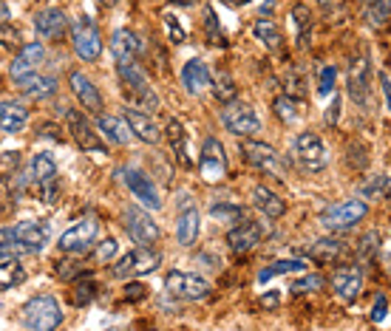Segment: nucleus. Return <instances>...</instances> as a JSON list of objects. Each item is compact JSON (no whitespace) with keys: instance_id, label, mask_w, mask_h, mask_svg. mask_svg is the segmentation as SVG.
<instances>
[{"instance_id":"ddd939ff","label":"nucleus","mask_w":391,"mask_h":331,"mask_svg":"<svg viewBox=\"0 0 391 331\" xmlns=\"http://www.w3.org/2000/svg\"><path fill=\"white\" fill-rule=\"evenodd\" d=\"M66 128L71 133V139L82 147V150H91V153H102L105 150V142L100 139V131H94L91 119H88L82 111L77 108H66Z\"/></svg>"},{"instance_id":"72a5a7b5","label":"nucleus","mask_w":391,"mask_h":331,"mask_svg":"<svg viewBox=\"0 0 391 331\" xmlns=\"http://www.w3.org/2000/svg\"><path fill=\"white\" fill-rule=\"evenodd\" d=\"M253 37L261 40L269 51H284V32H281V28H278L273 20H269V17L255 20V26H253Z\"/></svg>"},{"instance_id":"338daca9","label":"nucleus","mask_w":391,"mask_h":331,"mask_svg":"<svg viewBox=\"0 0 391 331\" xmlns=\"http://www.w3.org/2000/svg\"><path fill=\"white\" fill-rule=\"evenodd\" d=\"M318 3H320V6H332V3H335V0H318Z\"/></svg>"},{"instance_id":"a19ab883","label":"nucleus","mask_w":391,"mask_h":331,"mask_svg":"<svg viewBox=\"0 0 391 331\" xmlns=\"http://www.w3.org/2000/svg\"><path fill=\"white\" fill-rule=\"evenodd\" d=\"M94 294H97V283L88 278V275H82V278H77L74 281V289H71V303L74 306H88L94 300Z\"/></svg>"},{"instance_id":"0e129e2a","label":"nucleus","mask_w":391,"mask_h":331,"mask_svg":"<svg viewBox=\"0 0 391 331\" xmlns=\"http://www.w3.org/2000/svg\"><path fill=\"white\" fill-rule=\"evenodd\" d=\"M100 3H102V6H116L119 0H100Z\"/></svg>"},{"instance_id":"a18cd8bd","label":"nucleus","mask_w":391,"mask_h":331,"mask_svg":"<svg viewBox=\"0 0 391 331\" xmlns=\"http://www.w3.org/2000/svg\"><path fill=\"white\" fill-rule=\"evenodd\" d=\"M335 82H338V68L335 66H323L320 74H318V94L320 97L335 94Z\"/></svg>"},{"instance_id":"49530a36","label":"nucleus","mask_w":391,"mask_h":331,"mask_svg":"<svg viewBox=\"0 0 391 331\" xmlns=\"http://www.w3.org/2000/svg\"><path fill=\"white\" fill-rule=\"evenodd\" d=\"M204 32H207V40H210V43H216V46L224 40L221 26H219V17H216V9H213V6H207V9H204Z\"/></svg>"},{"instance_id":"cd10ccee","label":"nucleus","mask_w":391,"mask_h":331,"mask_svg":"<svg viewBox=\"0 0 391 331\" xmlns=\"http://www.w3.org/2000/svg\"><path fill=\"white\" fill-rule=\"evenodd\" d=\"M17 88L26 94V97H32V100H48L57 94V77H40V74H28L23 79H17Z\"/></svg>"},{"instance_id":"bb28decb","label":"nucleus","mask_w":391,"mask_h":331,"mask_svg":"<svg viewBox=\"0 0 391 331\" xmlns=\"http://www.w3.org/2000/svg\"><path fill=\"white\" fill-rule=\"evenodd\" d=\"M28 122V108L17 100H3L0 102V131L3 133H20Z\"/></svg>"},{"instance_id":"2f4dec72","label":"nucleus","mask_w":391,"mask_h":331,"mask_svg":"<svg viewBox=\"0 0 391 331\" xmlns=\"http://www.w3.org/2000/svg\"><path fill=\"white\" fill-rule=\"evenodd\" d=\"M182 85L188 88V94H201L204 88L210 85V71L204 66V59H188L182 68Z\"/></svg>"},{"instance_id":"7c9ffc66","label":"nucleus","mask_w":391,"mask_h":331,"mask_svg":"<svg viewBox=\"0 0 391 331\" xmlns=\"http://www.w3.org/2000/svg\"><path fill=\"white\" fill-rule=\"evenodd\" d=\"M253 204L261 209L266 218H281L287 213V201L278 193H273L269 187H264V185H255L253 187Z\"/></svg>"},{"instance_id":"423d86ee","label":"nucleus","mask_w":391,"mask_h":331,"mask_svg":"<svg viewBox=\"0 0 391 331\" xmlns=\"http://www.w3.org/2000/svg\"><path fill=\"white\" fill-rule=\"evenodd\" d=\"M221 125H224L233 136L250 139V136H258V131H261V119H258V113H255L253 105L233 100V102H227V105L221 108Z\"/></svg>"},{"instance_id":"bf43d9fd","label":"nucleus","mask_w":391,"mask_h":331,"mask_svg":"<svg viewBox=\"0 0 391 331\" xmlns=\"http://www.w3.org/2000/svg\"><path fill=\"white\" fill-rule=\"evenodd\" d=\"M377 79H380L383 97H385V108H388V113H391V79H388V74H377Z\"/></svg>"},{"instance_id":"6e6552de","label":"nucleus","mask_w":391,"mask_h":331,"mask_svg":"<svg viewBox=\"0 0 391 331\" xmlns=\"http://www.w3.org/2000/svg\"><path fill=\"white\" fill-rule=\"evenodd\" d=\"M349 97L357 105L372 102V63H369V48L363 46L349 63Z\"/></svg>"},{"instance_id":"4c0bfd02","label":"nucleus","mask_w":391,"mask_h":331,"mask_svg":"<svg viewBox=\"0 0 391 331\" xmlns=\"http://www.w3.org/2000/svg\"><path fill=\"white\" fill-rule=\"evenodd\" d=\"M20 196V185H15V173L0 176V213H12Z\"/></svg>"},{"instance_id":"9b49d317","label":"nucleus","mask_w":391,"mask_h":331,"mask_svg":"<svg viewBox=\"0 0 391 331\" xmlns=\"http://www.w3.org/2000/svg\"><path fill=\"white\" fill-rule=\"evenodd\" d=\"M199 176L207 185H216L227 176V153L224 144L216 136H207L201 142V153H199Z\"/></svg>"},{"instance_id":"680f3d73","label":"nucleus","mask_w":391,"mask_h":331,"mask_svg":"<svg viewBox=\"0 0 391 331\" xmlns=\"http://www.w3.org/2000/svg\"><path fill=\"white\" fill-rule=\"evenodd\" d=\"M9 17H12V9L3 3V0H0V23H6Z\"/></svg>"},{"instance_id":"c03bdc74","label":"nucleus","mask_w":391,"mask_h":331,"mask_svg":"<svg viewBox=\"0 0 391 331\" xmlns=\"http://www.w3.org/2000/svg\"><path fill=\"white\" fill-rule=\"evenodd\" d=\"M210 216L216 221H242L244 218V207L242 204H213Z\"/></svg>"},{"instance_id":"3c124183","label":"nucleus","mask_w":391,"mask_h":331,"mask_svg":"<svg viewBox=\"0 0 391 331\" xmlns=\"http://www.w3.org/2000/svg\"><path fill=\"white\" fill-rule=\"evenodd\" d=\"M57 275L63 281H77V278H82V263L80 261H57Z\"/></svg>"},{"instance_id":"6ab92c4d","label":"nucleus","mask_w":391,"mask_h":331,"mask_svg":"<svg viewBox=\"0 0 391 331\" xmlns=\"http://www.w3.org/2000/svg\"><path fill=\"white\" fill-rule=\"evenodd\" d=\"M69 85H71V94L77 97V102L82 105L85 113H102V97L97 91V85L88 79L82 71H71L69 74Z\"/></svg>"},{"instance_id":"e2e57ef3","label":"nucleus","mask_w":391,"mask_h":331,"mask_svg":"<svg viewBox=\"0 0 391 331\" xmlns=\"http://www.w3.org/2000/svg\"><path fill=\"white\" fill-rule=\"evenodd\" d=\"M227 6H247V3H253V0H224Z\"/></svg>"},{"instance_id":"4be33fe9","label":"nucleus","mask_w":391,"mask_h":331,"mask_svg":"<svg viewBox=\"0 0 391 331\" xmlns=\"http://www.w3.org/2000/svg\"><path fill=\"white\" fill-rule=\"evenodd\" d=\"M307 255L318 263H332L335 266V263H343L349 258V247L340 238H320L312 247H307Z\"/></svg>"},{"instance_id":"052dcab7","label":"nucleus","mask_w":391,"mask_h":331,"mask_svg":"<svg viewBox=\"0 0 391 331\" xmlns=\"http://www.w3.org/2000/svg\"><path fill=\"white\" fill-rule=\"evenodd\" d=\"M278 300H281V297H278V292H273V294H266V297L261 300V303H264L266 309H273V306H278Z\"/></svg>"},{"instance_id":"37998d69","label":"nucleus","mask_w":391,"mask_h":331,"mask_svg":"<svg viewBox=\"0 0 391 331\" xmlns=\"http://www.w3.org/2000/svg\"><path fill=\"white\" fill-rule=\"evenodd\" d=\"M273 111H275V116L281 119V122L292 125L295 119H298V100H295V97H289V94H281V97H275Z\"/></svg>"},{"instance_id":"f257e3e1","label":"nucleus","mask_w":391,"mask_h":331,"mask_svg":"<svg viewBox=\"0 0 391 331\" xmlns=\"http://www.w3.org/2000/svg\"><path fill=\"white\" fill-rule=\"evenodd\" d=\"M20 317H23V325L32 328V331H54V328H60V323H63V309H60L57 297L37 294L23 306Z\"/></svg>"},{"instance_id":"c756f323","label":"nucleus","mask_w":391,"mask_h":331,"mask_svg":"<svg viewBox=\"0 0 391 331\" xmlns=\"http://www.w3.org/2000/svg\"><path fill=\"white\" fill-rule=\"evenodd\" d=\"M199 227H201V216L196 207H185L179 213V221H176V240L182 247H193L196 238H199Z\"/></svg>"},{"instance_id":"412c9836","label":"nucleus","mask_w":391,"mask_h":331,"mask_svg":"<svg viewBox=\"0 0 391 331\" xmlns=\"http://www.w3.org/2000/svg\"><path fill=\"white\" fill-rule=\"evenodd\" d=\"M43 59H46V48H43V43H28V46H23L20 48V54L15 57V63H12V77H15V82L17 79H23V77H28V74H37V68L43 66Z\"/></svg>"},{"instance_id":"f3484780","label":"nucleus","mask_w":391,"mask_h":331,"mask_svg":"<svg viewBox=\"0 0 391 331\" xmlns=\"http://www.w3.org/2000/svg\"><path fill=\"white\" fill-rule=\"evenodd\" d=\"M32 176L37 182V190L43 196L46 204L57 201V162L51 153H37L32 159Z\"/></svg>"},{"instance_id":"473e14b6","label":"nucleus","mask_w":391,"mask_h":331,"mask_svg":"<svg viewBox=\"0 0 391 331\" xmlns=\"http://www.w3.org/2000/svg\"><path fill=\"white\" fill-rule=\"evenodd\" d=\"M363 20L374 32L391 26V0H363Z\"/></svg>"},{"instance_id":"7ed1b4c3","label":"nucleus","mask_w":391,"mask_h":331,"mask_svg":"<svg viewBox=\"0 0 391 331\" xmlns=\"http://www.w3.org/2000/svg\"><path fill=\"white\" fill-rule=\"evenodd\" d=\"M366 216H369V204L363 198H346V201H338L332 207H326L323 216H320V224L329 232H346L354 224L363 221Z\"/></svg>"},{"instance_id":"b1692460","label":"nucleus","mask_w":391,"mask_h":331,"mask_svg":"<svg viewBox=\"0 0 391 331\" xmlns=\"http://www.w3.org/2000/svg\"><path fill=\"white\" fill-rule=\"evenodd\" d=\"M142 51L139 37L131 32V28H116L113 37H111V54L116 63H134Z\"/></svg>"},{"instance_id":"a878e982","label":"nucleus","mask_w":391,"mask_h":331,"mask_svg":"<svg viewBox=\"0 0 391 331\" xmlns=\"http://www.w3.org/2000/svg\"><path fill=\"white\" fill-rule=\"evenodd\" d=\"M66 12L63 9H43L35 15V28L43 40H60L66 32Z\"/></svg>"},{"instance_id":"4d7b16f0","label":"nucleus","mask_w":391,"mask_h":331,"mask_svg":"<svg viewBox=\"0 0 391 331\" xmlns=\"http://www.w3.org/2000/svg\"><path fill=\"white\" fill-rule=\"evenodd\" d=\"M147 297V286H142V283H136V281H131L128 278V283H125V300H145Z\"/></svg>"},{"instance_id":"58836bf2","label":"nucleus","mask_w":391,"mask_h":331,"mask_svg":"<svg viewBox=\"0 0 391 331\" xmlns=\"http://www.w3.org/2000/svg\"><path fill=\"white\" fill-rule=\"evenodd\" d=\"M388 187H391V178L385 173H377L372 176L369 182H363V187H360V196L369 198V201H380L388 196Z\"/></svg>"},{"instance_id":"dca6fc26","label":"nucleus","mask_w":391,"mask_h":331,"mask_svg":"<svg viewBox=\"0 0 391 331\" xmlns=\"http://www.w3.org/2000/svg\"><path fill=\"white\" fill-rule=\"evenodd\" d=\"M266 235V227L264 221H253V218H242L238 221V227H233L227 232V244L235 255H244V252H253L258 244H261V238Z\"/></svg>"},{"instance_id":"de8ad7c7","label":"nucleus","mask_w":391,"mask_h":331,"mask_svg":"<svg viewBox=\"0 0 391 331\" xmlns=\"http://www.w3.org/2000/svg\"><path fill=\"white\" fill-rule=\"evenodd\" d=\"M213 94H216V97H219L224 105H227V102H233V100H238V97H235L238 91H235V85H233V79H230L227 74H219V77H216Z\"/></svg>"},{"instance_id":"f8f14e48","label":"nucleus","mask_w":391,"mask_h":331,"mask_svg":"<svg viewBox=\"0 0 391 331\" xmlns=\"http://www.w3.org/2000/svg\"><path fill=\"white\" fill-rule=\"evenodd\" d=\"M122 224H125L128 235L136 240L139 247H154V244H159L162 229H159V224H156L154 218H150V213H145V209H139V207H125Z\"/></svg>"},{"instance_id":"2eb2a0df","label":"nucleus","mask_w":391,"mask_h":331,"mask_svg":"<svg viewBox=\"0 0 391 331\" xmlns=\"http://www.w3.org/2000/svg\"><path fill=\"white\" fill-rule=\"evenodd\" d=\"M119 176H122L125 187L134 193V198H139L142 207H147V209H162V196H159L154 178H150L147 173H142V170H136V167H122V170H119Z\"/></svg>"},{"instance_id":"20e7f679","label":"nucleus","mask_w":391,"mask_h":331,"mask_svg":"<svg viewBox=\"0 0 391 331\" xmlns=\"http://www.w3.org/2000/svg\"><path fill=\"white\" fill-rule=\"evenodd\" d=\"M71 46L74 54L82 59V63H97L102 54V37L100 28L94 26V20L88 15H80L71 20Z\"/></svg>"},{"instance_id":"39448f33","label":"nucleus","mask_w":391,"mask_h":331,"mask_svg":"<svg viewBox=\"0 0 391 331\" xmlns=\"http://www.w3.org/2000/svg\"><path fill=\"white\" fill-rule=\"evenodd\" d=\"M116 74H119V79H122V88L128 91V97H134L142 108H147V113L162 105L156 88L147 82V77L134 63H116Z\"/></svg>"},{"instance_id":"f704fd0d","label":"nucleus","mask_w":391,"mask_h":331,"mask_svg":"<svg viewBox=\"0 0 391 331\" xmlns=\"http://www.w3.org/2000/svg\"><path fill=\"white\" fill-rule=\"evenodd\" d=\"M26 281V269L17 258H6V261H0V292L3 289H15Z\"/></svg>"},{"instance_id":"f03ea898","label":"nucleus","mask_w":391,"mask_h":331,"mask_svg":"<svg viewBox=\"0 0 391 331\" xmlns=\"http://www.w3.org/2000/svg\"><path fill=\"white\" fill-rule=\"evenodd\" d=\"M242 156L244 162H250L253 167L275 176V178H287L289 176V159H284L273 144L266 142H253V139H244L242 142Z\"/></svg>"},{"instance_id":"a211bd4d","label":"nucleus","mask_w":391,"mask_h":331,"mask_svg":"<svg viewBox=\"0 0 391 331\" xmlns=\"http://www.w3.org/2000/svg\"><path fill=\"white\" fill-rule=\"evenodd\" d=\"M332 289L335 294L343 300V303H354L363 292V272H360V266H338L332 272Z\"/></svg>"},{"instance_id":"c85d7f7f","label":"nucleus","mask_w":391,"mask_h":331,"mask_svg":"<svg viewBox=\"0 0 391 331\" xmlns=\"http://www.w3.org/2000/svg\"><path fill=\"white\" fill-rule=\"evenodd\" d=\"M97 128H100V133H102L108 142H113V144H128L131 136H134L128 119H119V116L97 113Z\"/></svg>"},{"instance_id":"e433bc0d","label":"nucleus","mask_w":391,"mask_h":331,"mask_svg":"<svg viewBox=\"0 0 391 331\" xmlns=\"http://www.w3.org/2000/svg\"><path fill=\"white\" fill-rule=\"evenodd\" d=\"M304 269H307L304 261H275V263L264 266L261 272H258V283L273 281L275 275H295V272H304Z\"/></svg>"},{"instance_id":"aec40b11","label":"nucleus","mask_w":391,"mask_h":331,"mask_svg":"<svg viewBox=\"0 0 391 331\" xmlns=\"http://www.w3.org/2000/svg\"><path fill=\"white\" fill-rule=\"evenodd\" d=\"M15 235L20 240V247L26 252H40L46 244H48V238H51V227L46 221H20L15 227Z\"/></svg>"},{"instance_id":"5701e85b","label":"nucleus","mask_w":391,"mask_h":331,"mask_svg":"<svg viewBox=\"0 0 391 331\" xmlns=\"http://www.w3.org/2000/svg\"><path fill=\"white\" fill-rule=\"evenodd\" d=\"M125 119H128V125H131V131L139 142H145V144H159L162 142V131L150 113L136 111V108H125Z\"/></svg>"},{"instance_id":"5fc2aeb1","label":"nucleus","mask_w":391,"mask_h":331,"mask_svg":"<svg viewBox=\"0 0 391 331\" xmlns=\"http://www.w3.org/2000/svg\"><path fill=\"white\" fill-rule=\"evenodd\" d=\"M113 255H116V240H113V238H105L102 244L94 249V258H97L100 263H108Z\"/></svg>"},{"instance_id":"4468645a","label":"nucleus","mask_w":391,"mask_h":331,"mask_svg":"<svg viewBox=\"0 0 391 331\" xmlns=\"http://www.w3.org/2000/svg\"><path fill=\"white\" fill-rule=\"evenodd\" d=\"M165 289L167 294L179 297V300H204L210 297V283L199 275L190 272H179V269H170L165 275Z\"/></svg>"},{"instance_id":"69168bd1","label":"nucleus","mask_w":391,"mask_h":331,"mask_svg":"<svg viewBox=\"0 0 391 331\" xmlns=\"http://www.w3.org/2000/svg\"><path fill=\"white\" fill-rule=\"evenodd\" d=\"M173 3H182V6H190V3H196V0H173Z\"/></svg>"},{"instance_id":"8fccbe9b","label":"nucleus","mask_w":391,"mask_h":331,"mask_svg":"<svg viewBox=\"0 0 391 331\" xmlns=\"http://www.w3.org/2000/svg\"><path fill=\"white\" fill-rule=\"evenodd\" d=\"M162 20H165V32H167V40H170V43H176V46H179V43H185V40H188L185 28H182V23H179V17H176V15H165Z\"/></svg>"},{"instance_id":"393cba45","label":"nucleus","mask_w":391,"mask_h":331,"mask_svg":"<svg viewBox=\"0 0 391 331\" xmlns=\"http://www.w3.org/2000/svg\"><path fill=\"white\" fill-rule=\"evenodd\" d=\"M165 139H167V147H170L173 159L182 167H193V159L188 156V131H185V125L179 122V119H170V122L165 125Z\"/></svg>"},{"instance_id":"603ef678","label":"nucleus","mask_w":391,"mask_h":331,"mask_svg":"<svg viewBox=\"0 0 391 331\" xmlns=\"http://www.w3.org/2000/svg\"><path fill=\"white\" fill-rule=\"evenodd\" d=\"M287 94H289V97H304V94H307L304 77H300L298 68H289V71H287Z\"/></svg>"},{"instance_id":"1a4fd4ad","label":"nucleus","mask_w":391,"mask_h":331,"mask_svg":"<svg viewBox=\"0 0 391 331\" xmlns=\"http://www.w3.org/2000/svg\"><path fill=\"white\" fill-rule=\"evenodd\" d=\"M295 162L300 164V170H304V173H320V170H326L329 156H326L323 139L318 133H312V131L298 133V139H295Z\"/></svg>"},{"instance_id":"13d9d810","label":"nucleus","mask_w":391,"mask_h":331,"mask_svg":"<svg viewBox=\"0 0 391 331\" xmlns=\"http://www.w3.org/2000/svg\"><path fill=\"white\" fill-rule=\"evenodd\" d=\"M338 116H340V97H338V94H332V105L326 108L323 122H326V125H338Z\"/></svg>"},{"instance_id":"6e6d98bb","label":"nucleus","mask_w":391,"mask_h":331,"mask_svg":"<svg viewBox=\"0 0 391 331\" xmlns=\"http://www.w3.org/2000/svg\"><path fill=\"white\" fill-rule=\"evenodd\" d=\"M385 312H388V297H385V294H377L374 303H372V312H369L372 323H380V320L385 317Z\"/></svg>"},{"instance_id":"79ce46f5","label":"nucleus","mask_w":391,"mask_h":331,"mask_svg":"<svg viewBox=\"0 0 391 331\" xmlns=\"http://www.w3.org/2000/svg\"><path fill=\"white\" fill-rule=\"evenodd\" d=\"M20 252H26V249L20 247V240L15 235V227H0V261L17 258Z\"/></svg>"},{"instance_id":"0eeeda50","label":"nucleus","mask_w":391,"mask_h":331,"mask_svg":"<svg viewBox=\"0 0 391 331\" xmlns=\"http://www.w3.org/2000/svg\"><path fill=\"white\" fill-rule=\"evenodd\" d=\"M162 263V255L156 249H150V247H136L131 249L128 255H122L113 269H111V275L116 281H128V278H139V275H147V272H154V269Z\"/></svg>"},{"instance_id":"c9c22d12","label":"nucleus","mask_w":391,"mask_h":331,"mask_svg":"<svg viewBox=\"0 0 391 331\" xmlns=\"http://www.w3.org/2000/svg\"><path fill=\"white\" fill-rule=\"evenodd\" d=\"M292 23H295V32H298V43L307 46L309 43V35H312V12L307 3H295L292 6Z\"/></svg>"},{"instance_id":"864d4df0","label":"nucleus","mask_w":391,"mask_h":331,"mask_svg":"<svg viewBox=\"0 0 391 331\" xmlns=\"http://www.w3.org/2000/svg\"><path fill=\"white\" fill-rule=\"evenodd\" d=\"M0 46H6V48H15L20 46V32L6 20V23H0Z\"/></svg>"},{"instance_id":"09e8293b","label":"nucleus","mask_w":391,"mask_h":331,"mask_svg":"<svg viewBox=\"0 0 391 331\" xmlns=\"http://www.w3.org/2000/svg\"><path fill=\"white\" fill-rule=\"evenodd\" d=\"M323 275H307V278H300V281H295L292 286H289V292L292 294H307V292H318V289H323Z\"/></svg>"},{"instance_id":"ea45409f","label":"nucleus","mask_w":391,"mask_h":331,"mask_svg":"<svg viewBox=\"0 0 391 331\" xmlns=\"http://www.w3.org/2000/svg\"><path fill=\"white\" fill-rule=\"evenodd\" d=\"M377 249H380V232H377V229H369L363 238L357 240L354 258H357V261H363V263H369V261L377 255Z\"/></svg>"},{"instance_id":"9d476101","label":"nucleus","mask_w":391,"mask_h":331,"mask_svg":"<svg viewBox=\"0 0 391 331\" xmlns=\"http://www.w3.org/2000/svg\"><path fill=\"white\" fill-rule=\"evenodd\" d=\"M97 232H100L97 216H82L71 229H66L63 235H60V249L69 252V255H85L94 247Z\"/></svg>"}]
</instances>
